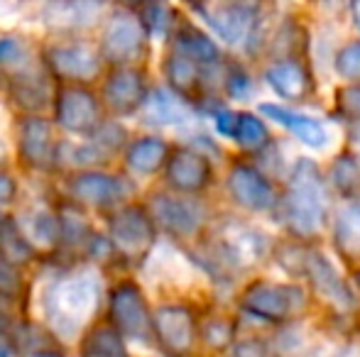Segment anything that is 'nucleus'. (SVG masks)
Wrapping results in <instances>:
<instances>
[{"instance_id":"obj_1","label":"nucleus","mask_w":360,"mask_h":357,"mask_svg":"<svg viewBox=\"0 0 360 357\" xmlns=\"http://www.w3.org/2000/svg\"><path fill=\"white\" fill-rule=\"evenodd\" d=\"M101 299V284L94 274H74L67 279H59L47 291V316L54 328L64 335H72L86 321L94 316Z\"/></svg>"},{"instance_id":"obj_2","label":"nucleus","mask_w":360,"mask_h":357,"mask_svg":"<svg viewBox=\"0 0 360 357\" xmlns=\"http://www.w3.org/2000/svg\"><path fill=\"white\" fill-rule=\"evenodd\" d=\"M326 215V194L319 169L302 159L294 167L285 198V220L299 235H314Z\"/></svg>"},{"instance_id":"obj_3","label":"nucleus","mask_w":360,"mask_h":357,"mask_svg":"<svg viewBox=\"0 0 360 357\" xmlns=\"http://www.w3.org/2000/svg\"><path fill=\"white\" fill-rule=\"evenodd\" d=\"M108 243L125 257H143L155 245V220L143 206H125L110 218Z\"/></svg>"},{"instance_id":"obj_4","label":"nucleus","mask_w":360,"mask_h":357,"mask_svg":"<svg viewBox=\"0 0 360 357\" xmlns=\"http://www.w3.org/2000/svg\"><path fill=\"white\" fill-rule=\"evenodd\" d=\"M110 321L123 338L145 340L152 330V316L138 284L120 281L110 294Z\"/></svg>"},{"instance_id":"obj_5","label":"nucleus","mask_w":360,"mask_h":357,"mask_svg":"<svg viewBox=\"0 0 360 357\" xmlns=\"http://www.w3.org/2000/svg\"><path fill=\"white\" fill-rule=\"evenodd\" d=\"M260 0H204L199 5L204 20L228 44H238L248 37L257 15Z\"/></svg>"},{"instance_id":"obj_6","label":"nucleus","mask_w":360,"mask_h":357,"mask_svg":"<svg viewBox=\"0 0 360 357\" xmlns=\"http://www.w3.org/2000/svg\"><path fill=\"white\" fill-rule=\"evenodd\" d=\"M145 52V27L140 18L130 13H115L108 20L101 39V54L108 62L128 64L140 59Z\"/></svg>"},{"instance_id":"obj_7","label":"nucleus","mask_w":360,"mask_h":357,"mask_svg":"<svg viewBox=\"0 0 360 357\" xmlns=\"http://www.w3.org/2000/svg\"><path fill=\"white\" fill-rule=\"evenodd\" d=\"M57 123L74 135H91L101 125V105L84 86H64L57 93Z\"/></svg>"},{"instance_id":"obj_8","label":"nucleus","mask_w":360,"mask_h":357,"mask_svg":"<svg viewBox=\"0 0 360 357\" xmlns=\"http://www.w3.org/2000/svg\"><path fill=\"white\" fill-rule=\"evenodd\" d=\"M152 333L169 355H186L196 340L194 314L184 306H162L152 316Z\"/></svg>"},{"instance_id":"obj_9","label":"nucleus","mask_w":360,"mask_h":357,"mask_svg":"<svg viewBox=\"0 0 360 357\" xmlns=\"http://www.w3.org/2000/svg\"><path fill=\"white\" fill-rule=\"evenodd\" d=\"M304 306V294L294 286L252 284L243 296V309L270 321H280L297 314Z\"/></svg>"},{"instance_id":"obj_10","label":"nucleus","mask_w":360,"mask_h":357,"mask_svg":"<svg viewBox=\"0 0 360 357\" xmlns=\"http://www.w3.org/2000/svg\"><path fill=\"white\" fill-rule=\"evenodd\" d=\"M57 154L52 125L39 115H30L20 125V157L32 169H49Z\"/></svg>"},{"instance_id":"obj_11","label":"nucleus","mask_w":360,"mask_h":357,"mask_svg":"<svg viewBox=\"0 0 360 357\" xmlns=\"http://www.w3.org/2000/svg\"><path fill=\"white\" fill-rule=\"evenodd\" d=\"M167 181L181 194H196L211 181V164L194 149H176L167 159Z\"/></svg>"},{"instance_id":"obj_12","label":"nucleus","mask_w":360,"mask_h":357,"mask_svg":"<svg viewBox=\"0 0 360 357\" xmlns=\"http://www.w3.org/2000/svg\"><path fill=\"white\" fill-rule=\"evenodd\" d=\"M47 64L57 76L72 79V81H89L98 74L101 54L86 44L72 47H52L47 49Z\"/></svg>"},{"instance_id":"obj_13","label":"nucleus","mask_w":360,"mask_h":357,"mask_svg":"<svg viewBox=\"0 0 360 357\" xmlns=\"http://www.w3.org/2000/svg\"><path fill=\"white\" fill-rule=\"evenodd\" d=\"M152 218L165 230L174 235H194L201 225V208L186 198H174V196H155L152 201Z\"/></svg>"},{"instance_id":"obj_14","label":"nucleus","mask_w":360,"mask_h":357,"mask_svg":"<svg viewBox=\"0 0 360 357\" xmlns=\"http://www.w3.org/2000/svg\"><path fill=\"white\" fill-rule=\"evenodd\" d=\"M302 269L307 271V276L311 279L314 289H316L328 304H333L341 311L353 309L351 291H348V286L343 284V279L338 276V271L333 269V264L328 262L326 257H321V255H307Z\"/></svg>"},{"instance_id":"obj_15","label":"nucleus","mask_w":360,"mask_h":357,"mask_svg":"<svg viewBox=\"0 0 360 357\" xmlns=\"http://www.w3.org/2000/svg\"><path fill=\"white\" fill-rule=\"evenodd\" d=\"M228 189L231 196L240 206L250 210H267L275 206V191H272L270 181L262 174H257L252 167H236L228 177Z\"/></svg>"},{"instance_id":"obj_16","label":"nucleus","mask_w":360,"mask_h":357,"mask_svg":"<svg viewBox=\"0 0 360 357\" xmlns=\"http://www.w3.org/2000/svg\"><path fill=\"white\" fill-rule=\"evenodd\" d=\"M103 98L115 113H135L145 100V76L138 69H118L105 81Z\"/></svg>"},{"instance_id":"obj_17","label":"nucleus","mask_w":360,"mask_h":357,"mask_svg":"<svg viewBox=\"0 0 360 357\" xmlns=\"http://www.w3.org/2000/svg\"><path fill=\"white\" fill-rule=\"evenodd\" d=\"M130 191V186L123 179L110 177L103 172H81L72 181V194L74 198L84 201L91 206H110L118 198H123Z\"/></svg>"},{"instance_id":"obj_18","label":"nucleus","mask_w":360,"mask_h":357,"mask_svg":"<svg viewBox=\"0 0 360 357\" xmlns=\"http://www.w3.org/2000/svg\"><path fill=\"white\" fill-rule=\"evenodd\" d=\"M260 113L267 115L270 120H275L277 125L287 128L292 135H297L304 144L309 147H316L321 149L323 144L328 142V133L319 120L309 118V115H299L294 110H287V108H280V105H272V103H265L260 105Z\"/></svg>"},{"instance_id":"obj_19","label":"nucleus","mask_w":360,"mask_h":357,"mask_svg":"<svg viewBox=\"0 0 360 357\" xmlns=\"http://www.w3.org/2000/svg\"><path fill=\"white\" fill-rule=\"evenodd\" d=\"M10 338L15 355L20 357H64V345L57 340V335L37 323H20Z\"/></svg>"},{"instance_id":"obj_20","label":"nucleus","mask_w":360,"mask_h":357,"mask_svg":"<svg viewBox=\"0 0 360 357\" xmlns=\"http://www.w3.org/2000/svg\"><path fill=\"white\" fill-rule=\"evenodd\" d=\"M265 79H267V83L287 100H302L304 95H307V88H309L307 74L294 62L272 64L265 72Z\"/></svg>"},{"instance_id":"obj_21","label":"nucleus","mask_w":360,"mask_h":357,"mask_svg":"<svg viewBox=\"0 0 360 357\" xmlns=\"http://www.w3.org/2000/svg\"><path fill=\"white\" fill-rule=\"evenodd\" d=\"M81 357H128L123 335L108 323L94 325L81 340Z\"/></svg>"},{"instance_id":"obj_22","label":"nucleus","mask_w":360,"mask_h":357,"mask_svg":"<svg viewBox=\"0 0 360 357\" xmlns=\"http://www.w3.org/2000/svg\"><path fill=\"white\" fill-rule=\"evenodd\" d=\"M125 162H128V167L135 174L150 177V174H155L167 162V144L160 137H143L130 144Z\"/></svg>"},{"instance_id":"obj_23","label":"nucleus","mask_w":360,"mask_h":357,"mask_svg":"<svg viewBox=\"0 0 360 357\" xmlns=\"http://www.w3.org/2000/svg\"><path fill=\"white\" fill-rule=\"evenodd\" d=\"M143 113L145 120L152 125H176L186 120V108L181 100H176L167 90H152L143 100Z\"/></svg>"},{"instance_id":"obj_24","label":"nucleus","mask_w":360,"mask_h":357,"mask_svg":"<svg viewBox=\"0 0 360 357\" xmlns=\"http://www.w3.org/2000/svg\"><path fill=\"white\" fill-rule=\"evenodd\" d=\"M22 230L25 240L30 245H42V248H54L59 243V218H54L47 210H32L18 225Z\"/></svg>"},{"instance_id":"obj_25","label":"nucleus","mask_w":360,"mask_h":357,"mask_svg":"<svg viewBox=\"0 0 360 357\" xmlns=\"http://www.w3.org/2000/svg\"><path fill=\"white\" fill-rule=\"evenodd\" d=\"M176 52L189 57L196 64H214L218 59V47L206 37L204 32H199L196 27H181L176 34Z\"/></svg>"},{"instance_id":"obj_26","label":"nucleus","mask_w":360,"mask_h":357,"mask_svg":"<svg viewBox=\"0 0 360 357\" xmlns=\"http://www.w3.org/2000/svg\"><path fill=\"white\" fill-rule=\"evenodd\" d=\"M0 255L13 264H22L32 260V245L25 240L22 230L13 220L0 223Z\"/></svg>"},{"instance_id":"obj_27","label":"nucleus","mask_w":360,"mask_h":357,"mask_svg":"<svg viewBox=\"0 0 360 357\" xmlns=\"http://www.w3.org/2000/svg\"><path fill=\"white\" fill-rule=\"evenodd\" d=\"M336 240L343 252L360 255V206L341 208L336 220Z\"/></svg>"},{"instance_id":"obj_28","label":"nucleus","mask_w":360,"mask_h":357,"mask_svg":"<svg viewBox=\"0 0 360 357\" xmlns=\"http://www.w3.org/2000/svg\"><path fill=\"white\" fill-rule=\"evenodd\" d=\"M167 79H169L172 88H176L179 93H189L199 83V64L179 52L172 54L167 59Z\"/></svg>"},{"instance_id":"obj_29","label":"nucleus","mask_w":360,"mask_h":357,"mask_svg":"<svg viewBox=\"0 0 360 357\" xmlns=\"http://www.w3.org/2000/svg\"><path fill=\"white\" fill-rule=\"evenodd\" d=\"M233 140H236L243 149H250L252 152V149H260L262 144L267 142V130L260 118H255V115H250V113H240Z\"/></svg>"},{"instance_id":"obj_30","label":"nucleus","mask_w":360,"mask_h":357,"mask_svg":"<svg viewBox=\"0 0 360 357\" xmlns=\"http://www.w3.org/2000/svg\"><path fill=\"white\" fill-rule=\"evenodd\" d=\"M13 98L18 105L25 108H39V105L47 103V90L39 76H18L13 81Z\"/></svg>"},{"instance_id":"obj_31","label":"nucleus","mask_w":360,"mask_h":357,"mask_svg":"<svg viewBox=\"0 0 360 357\" xmlns=\"http://www.w3.org/2000/svg\"><path fill=\"white\" fill-rule=\"evenodd\" d=\"M226 252L233 255L231 260H236V262H243V260H250L255 257L257 252H260V240L252 238L250 230L245 228H231L226 230Z\"/></svg>"},{"instance_id":"obj_32","label":"nucleus","mask_w":360,"mask_h":357,"mask_svg":"<svg viewBox=\"0 0 360 357\" xmlns=\"http://www.w3.org/2000/svg\"><path fill=\"white\" fill-rule=\"evenodd\" d=\"M143 27L152 34H165L172 25V10L167 0H145L143 3Z\"/></svg>"},{"instance_id":"obj_33","label":"nucleus","mask_w":360,"mask_h":357,"mask_svg":"<svg viewBox=\"0 0 360 357\" xmlns=\"http://www.w3.org/2000/svg\"><path fill=\"white\" fill-rule=\"evenodd\" d=\"M22 291H25V281L18 264H13L10 260H5L0 255V296L3 299H20Z\"/></svg>"},{"instance_id":"obj_34","label":"nucleus","mask_w":360,"mask_h":357,"mask_svg":"<svg viewBox=\"0 0 360 357\" xmlns=\"http://www.w3.org/2000/svg\"><path fill=\"white\" fill-rule=\"evenodd\" d=\"M336 72L343 79H360V42L346 44L336 57Z\"/></svg>"},{"instance_id":"obj_35","label":"nucleus","mask_w":360,"mask_h":357,"mask_svg":"<svg viewBox=\"0 0 360 357\" xmlns=\"http://www.w3.org/2000/svg\"><path fill=\"white\" fill-rule=\"evenodd\" d=\"M338 108L348 118L360 120V86H348L338 93Z\"/></svg>"},{"instance_id":"obj_36","label":"nucleus","mask_w":360,"mask_h":357,"mask_svg":"<svg viewBox=\"0 0 360 357\" xmlns=\"http://www.w3.org/2000/svg\"><path fill=\"white\" fill-rule=\"evenodd\" d=\"M333 179H336V184L341 186V189H351L353 184H358V167L351 159L343 157L341 162L336 164V169H333Z\"/></svg>"},{"instance_id":"obj_37","label":"nucleus","mask_w":360,"mask_h":357,"mask_svg":"<svg viewBox=\"0 0 360 357\" xmlns=\"http://www.w3.org/2000/svg\"><path fill=\"white\" fill-rule=\"evenodd\" d=\"M238 118H240V113H233V110H218L216 113L218 133L226 135V137H233V135H236V128H238Z\"/></svg>"},{"instance_id":"obj_38","label":"nucleus","mask_w":360,"mask_h":357,"mask_svg":"<svg viewBox=\"0 0 360 357\" xmlns=\"http://www.w3.org/2000/svg\"><path fill=\"white\" fill-rule=\"evenodd\" d=\"M22 47L18 39L13 37H0V64H13L15 59H20Z\"/></svg>"},{"instance_id":"obj_39","label":"nucleus","mask_w":360,"mask_h":357,"mask_svg":"<svg viewBox=\"0 0 360 357\" xmlns=\"http://www.w3.org/2000/svg\"><path fill=\"white\" fill-rule=\"evenodd\" d=\"M231 357H267V350L265 345L255 343V340H248V343L236 345Z\"/></svg>"},{"instance_id":"obj_40","label":"nucleus","mask_w":360,"mask_h":357,"mask_svg":"<svg viewBox=\"0 0 360 357\" xmlns=\"http://www.w3.org/2000/svg\"><path fill=\"white\" fill-rule=\"evenodd\" d=\"M250 79L245 76L243 72H233V74H228V90H231L233 95H243V93H248L250 90Z\"/></svg>"},{"instance_id":"obj_41","label":"nucleus","mask_w":360,"mask_h":357,"mask_svg":"<svg viewBox=\"0 0 360 357\" xmlns=\"http://www.w3.org/2000/svg\"><path fill=\"white\" fill-rule=\"evenodd\" d=\"M228 338H231L228 325H221V323L206 325V340H209L211 345H223V343H228Z\"/></svg>"},{"instance_id":"obj_42","label":"nucleus","mask_w":360,"mask_h":357,"mask_svg":"<svg viewBox=\"0 0 360 357\" xmlns=\"http://www.w3.org/2000/svg\"><path fill=\"white\" fill-rule=\"evenodd\" d=\"M15 194H18V186H15V181L10 177H0V201H3V203H8V201L15 198Z\"/></svg>"},{"instance_id":"obj_43","label":"nucleus","mask_w":360,"mask_h":357,"mask_svg":"<svg viewBox=\"0 0 360 357\" xmlns=\"http://www.w3.org/2000/svg\"><path fill=\"white\" fill-rule=\"evenodd\" d=\"M15 348H13V338L5 333H0V357H13Z\"/></svg>"},{"instance_id":"obj_44","label":"nucleus","mask_w":360,"mask_h":357,"mask_svg":"<svg viewBox=\"0 0 360 357\" xmlns=\"http://www.w3.org/2000/svg\"><path fill=\"white\" fill-rule=\"evenodd\" d=\"M351 15H353V22L360 29V0H351Z\"/></svg>"},{"instance_id":"obj_45","label":"nucleus","mask_w":360,"mask_h":357,"mask_svg":"<svg viewBox=\"0 0 360 357\" xmlns=\"http://www.w3.org/2000/svg\"><path fill=\"white\" fill-rule=\"evenodd\" d=\"M5 159V144H3V140H0V162Z\"/></svg>"},{"instance_id":"obj_46","label":"nucleus","mask_w":360,"mask_h":357,"mask_svg":"<svg viewBox=\"0 0 360 357\" xmlns=\"http://www.w3.org/2000/svg\"><path fill=\"white\" fill-rule=\"evenodd\" d=\"M125 3H130V5H143L145 0H125Z\"/></svg>"},{"instance_id":"obj_47","label":"nucleus","mask_w":360,"mask_h":357,"mask_svg":"<svg viewBox=\"0 0 360 357\" xmlns=\"http://www.w3.org/2000/svg\"><path fill=\"white\" fill-rule=\"evenodd\" d=\"M336 357H353V353H351V350H346V353H338Z\"/></svg>"},{"instance_id":"obj_48","label":"nucleus","mask_w":360,"mask_h":357,"mask_svg":"<svg viewBox=\"0 0 360 357\" xmlns=\"http://www.w3.org/2000/svg\"><path fill=\"white\" fill-rule=\"evenodd\" d=\"M358 286H360V271H358Z\"/></svg>"},{"instance_id":"obj_49","label":"nucleus","mask_w":360,"mask_h":357,"mask_svg":"<svg viewBox=\"0 0 360 357\" xmlns=\"http://www.w3.org/2000/svg\"><path fill=\"white\" fill-rule=\"evenodd\" d=\"M0 223H3V218H0Z\"/></svg>"}]
</instances>
